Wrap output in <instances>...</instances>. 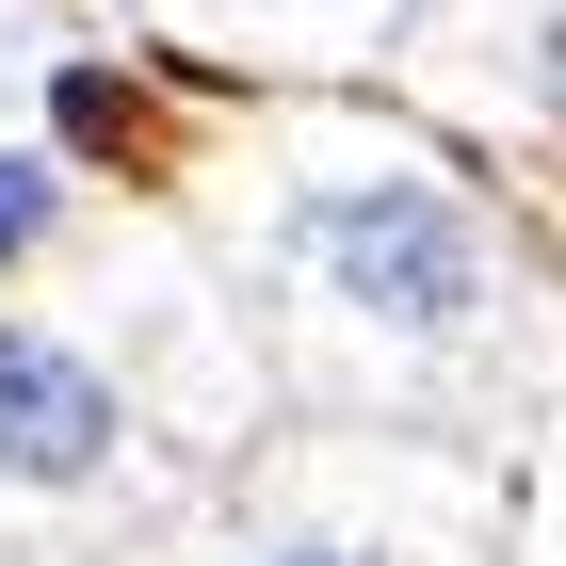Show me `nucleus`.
Segmentation results:
<instances>
[{
	"label": "nucleus",
	"mask_w": 566,
	"mask_h": 566,
	"mask_svg": "<svg viewBox=\"0 0 566 566\" xmlns=\"http://www.w3.org/2000/svg\"><path fill=\"white\" fill-rule=\"evenodd\" d=\"M534 163H551V178H534V195H518V227H534V260L566 275V146H534Z\"/></svg>",
	"instance_id": "9"
},
{
	"label": "nucleus",
	"mask_w": 566,
	"mask_h": 566,
	"mask_svg": "<svg viewBox=\"0 0 566 566\" xmlns=\"http://www.w3.org/2000/svg\"><path fill=\"white\" fill-rule=\"evenodd\" d=\"M146 17L211 65H307V82H340L405 33V0H146Z\"/></svg>",
	"instance_id": "5"
},
{
	"label": "nucleus",
	"mask_w": 566,
	"mask_h": 566,
	"mask_svg": "<svg viewBox=\"0 0 566 566\" xmlns=\"http://www.w3.org/2000/svg\"><path fill=\"white\" fill-rule=\"evenodd\" d=\"M518 470V534H502V566H566V373H551V405H534V437L502 453Z\"/></svg>",
	"instance_id": "7"
},
{
	"label": "nucleus",
	"mask_w": 566,
	"mask_h": 566,
	"mask_svg": "<svg viewBox=\"0 0 566 566\" xmlns=\"http://www.w3.org/2000/svg\"><path fill=\"white\" fill-rule=\"evenodd\" d=\"M33 65H65V49H49V0H0V97L33 82Z\"/></svg>",
	"instance_id": "8"
},
{
	"label": "nucleus",
	"mask_w": 566,
	"mask_h": 566,
	"mask_svg": "<svg viewBox=\"0 0 566 566\" xmlns=\"http://www.w3.org/2000/svg\"><path fill=\"white\" fill-rule=\"evenodd\" d=\"M275 437V373L178 211L0 292V566H114Z\"/></svg>",
	"instance_id": "2"
},
{
	"label": "nucleus",
	"mask_w": 566,
	"mask_h": 566,
	"mask_svg": "<svg viewBox=\"0 0 566 566\" xmlns=\"http://www.w3.org/2000/svg\"><path fill=\"white\" fill-rule=\"evenodd\" d=\"M65 243H82V163H65V130H17L0 114V292L49 275Z\"/></svg>",
	"instance_id": "6"
},
{
	"label": "nucleus",
	"mask_w": 566,
	"mask_h": 566,
	"mask_svg": "<svg viewBox=\"0 0 566 566\" xmlns=\"http://www.w3.org/2000/svg\"><path fill=\"white\" fill-rule=\"evenodd\" d=\"M178 227L243 307L275 421H405L518 453L566 373V275L534 260L518 178L405 97H260L178 178Z\"/></svg>",
	"instance_id": "1"
},
{
	"label": "nucleus",
	"mask_w": 566,
	"mask_h": 566,
	"mask_svg": "<svg viewBox=\"0 0 566 566\" xmlns=\"http://www.w3.org/2000/svg\"><path fill=\"white\" fill-rule=\"evenodd\" d=\"M389 49L453 146H566V0H405Z\"/></svg>",
	"instance_id": "4"
},
{
	"label": "nucleus",
	"mask_w": 566,
	"mask_h": 566,
	"mask_svg": "<svg viewBox=\"0 0 566 566\" xmlns=\"http://www.w3.org/2000/svg\"><path fill=\"white\" fill-rule=\"evenodd\" d=\"M518 470L405 421H275L211 502H178L114 566H502Z\"/></svg>",
	"instance_id": "3"
}]
</instances>
